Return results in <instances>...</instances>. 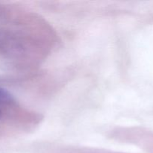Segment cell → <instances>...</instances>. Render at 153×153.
<instances>
[{
	"instance_id": "cell-1",
	"label": "cell",
	"mask_w": 153,
	"mask_h": 153,
	"mask_svg": "<svg viewBox=\"0 0 153 153\" xmlns=\"http://www.w3.org/2000/svg\"><path fill=\"white\" fill-rule=\"evenodd\" d=\"M14 101L13 96L2 88H0V104H10Z\"/></svg>"
},
{
	"instance_id": "cell-2",
	"label": "cell",
	"mask_w": 153,
	"mask_h": 153,
	"mask_svg": "<svg viewBox=\"0 0 153 153\" xmlns=\"http://www.w3.org/2000/svg\"><path fill=\"white\" fill-rule=\"evenodd\" d=\"M1 111H0V117H1Z\"/></svg>"
}]
</instances>
